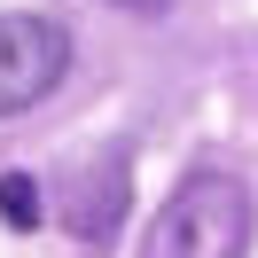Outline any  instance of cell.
Listing matches in <instances>:
<instances>
[{"mask_svg": "<svg viewBox=\"0 0 258 258\" xmlns=\"http://www.w3.org/2000/svg\"><path fill=\"white\" fill-rule=\"evenodd\" d=\"M250 227H258L250 188L204 164L164 196L157 227L141 235V258H250Z\"/></svg>", "mask_w": 258, "mask_h": 258, "instance_id": "cell-1", "label": "cell"}, {"mask_svg": "<svg viewBox=\"0 0 258 258\" xmlns=\"http://www.w3.org/2000/svg\"><path fill=\"white\" fill-rule=\"evenodd\" d=\"M71 71V32L55 16H0V117H24L63 86Z\"/></svg>", "mask_w": 258, "mask_h": 258, "instance_id": "cell-2", "label": "cell"}, {"mask_svg": "<svg viewBox=\"0 0 258 258\" xmlns=\"http://www.w3.org/2000/svg\"><path fill=\"white\" fill-rule=\"evenodd\" d=\"M125 188H133V180H125V157H110V164H86V172L71 180L63 227H71V235H86V242H94V235H110V227L125 219Z\"/></svg>", "mask_w": 258, "mask_h": 258, "instance_id": "cell-3", "label": "cell"}, {"mask_svg": "<svg viewBox=\"0 0 258 258\" xmlns=\"http://www.w3.org/2000/svg\"><path fill=\"white\" fill-rule=\"evenodd\" d=\"M0 219L16 227V235L39 227V180H32V172H8V180H0Z\"/></svg>", "mask_w": 258, "mask_h": 258, "instance_id": "cell-4", "label": "cell"}, {"mask_svg": "<svg viewBox=\"0 0 258 258\" xmlns=\"http://www.w3.org/2000/svg\"><path fill=\"white\" fill-rule=\"evenodd\" d=\"M110 8H133V16H164L172 0H110Z\"/></svg>", "mask_w": 258, "mask_h": 258, "instance_id": "cell-5", "label": "cell"}]
</instances>
